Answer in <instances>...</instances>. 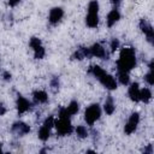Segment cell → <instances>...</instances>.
Segmentation results:
<instances>
[{
	"instance_id": "3",
	"label": "cell",
	"mask_w": 154,
	"mask_h": 154,
	"mask_svg": "<svg viewBox=\"0 0 154 154\" xmlns=\"http://www.w3.org/2000/svg\"><path fill=\"white\" fill-rule=\"evenodd\" d=\"M54 125L57 128V131L59 135H67L72 131V126H71V123L69 120V118H63L60 117L59 120H54Z\"/></svg>"
},
{
	"instance_id": "15",
	"label": "cell",
	"mask_w": 154,
	"mask_h": 154,
	"mask_svg": "<svg viewBox=\"0 0 154 154\" xmlns=\"http://www.w3.org/2000/svg\"><path fill=\"white\" fill-rule=\"evenodd\" d=\"M85 22H87V25H88V26H90V28H96L97 24H99V17H97V14L88 13Z\"/></svg>"
},
{
	"instance_id": "20",
	"label": "cell",
	"mask_w": 154,
	"mask_h": 154,
	"mask_svg": "<svg viewBox=\"0 0 154 154\" xmlns=\"http://www.w3.org/2000/svg\"><path fill=\"white\" fill-rule=\"evenodd\" d=\"M78 103L76 102V101H71L70 102V105L66 107V111H67V113L71 116V114H76L77 112H78Z\"/></svg>"
},
{
	"instance_id": "9",
	"label": "cell",
	"mask_w": 154,
	"mask_h": 154,
	"mask_svg": "<svg viewBox=\"0 0 154 154\" xmlns=\"http://www.w3.org/2000/svg\"><path fill=\"white\" fill-rule=\"evenodd\" d=\"M30 106H31L30 102H29L25 97L18 95V99H17V109H18V113H19V114L26 112V111L30 108Z\"/></svg>"
},
{
	"instance_id": "2",
	"label": "cell",
	"mask_w": 154,
	"mask_h": 154,
	"mask_svg": "<svg viewBox=\"0 0 154 154\" xmlns=\"http://www.w3.org/2000/svg\"><path fill=\"white\" fill-rule=\"evenodd\" d=\"M100 116H101V109L97 103L89 106L84 112V119L89 125H93L100 118Z\"/></svg>"
},
{
	"instance_id": "7",
	"label": "cell",
	"mask_w": 154,
	"mask_h": 154,
	"mask_svg": "<svg viewBox=\"0 0 154 154\" xmlns=\"http://www.w3.org/2000/svg\"><path fill=\"white\" fill-rule=\"evenodd\" d=\"M63 16H64L63 8H60V7H54V8H52L51 12H49V22H51L52 24H57V23L63 18Z\"/></svg>"
},
{
	"instance_id": "23",
	"label": "cell",
	"mask_w": 154,
	"mask_h": 154,
	"mask_svg": "<svg viewBox=\"0 0 154 154\" xmlns=\"http://www.w3.org/2000/svg\"><path fill=\"white\" fill-rule=\"evenodd\" d=\"M119 81L122 84H128L129 83V75L128 72H119Z\"/></svg>"
},
{
	"instance_id": "28",
	"label": "cell",
	"mask_w": 154,
	"mask_h": 154,
	"mask_svg": "<svg viewBox=\"0 0 154 154\" xmlns=\"http://www.w3.org/2000/svg\"><path fill=\"white\" fill-rule=\"evenodd\" d=\"M111 2H112V4H113V5H114V6H116V7H114V8H117V7H118V6H119V4H120V0H112V1H111Z\"/></svg>"
},
{
	"instance_id": "14",
	"label": "cell",
	"mask_w": 154,
	"mask_h": 154,
	"mask_svg": "<svg viewBox=\"0 0 154 154\" xmlns=\"http://www.w3.org/2000/svg\"><path fill=\"white\" fill-rule=\"evenodd\" d=\"M32 96H34L35 102H38V103L46 102V101L48 100V95H47V93L43 91V90H36V91L32 94Z\"/></svg>"
},
{
	"instance_id": "8",
	"label": "cell",
	"mask_w": 154,
	"mask_h": 154,
	"mask_svg": "<svg viewBox=\"0 0 154 154\" xmlns=\"http://www.w3.org/2000/svg\"><path fill=\"white\" fill-rule=\"evenodd\" d=\"M140 28H141V30L147 35V38H148V41H153V37H154V31H153V28H152V25L150 24H148L144 19H141V22H140Z\"/></svg>"
},
{
	"instance_id": "4",
	"label": "cell",
	"mask_w": 154,
	"mask_h": 154,
	"mask_svg": "<svg viewBox=\"0 0 154 154\" xmlns=\"http://www.w3.org/2000/svg\"><path fill=\"white\" fill-rule=\"evenodd\" d=\"M30 47L34 49V55L36 59H41L45 55V48L41 45V41L37 37H31L30 38Z\"/></svg>"
},
{
	"instance_id": "26",
	"label": "cell",
	"mask_w": 154,
	"mask_h": 154,
	"mask_svg": "<svg viewBox=\"0 0 154 154\" xmlns=\"http://www.w3.org/2000/svg\"><path fill=\"white\" fill-rule=\"evenodd\" d=\"M118 46H119V41H118L117 38H113L112 42H111V51L114 52V51L118 48Z\"/></svg>"
},
{
	"instance_id": "12",
	"label": "cell",
	"mask_w": 154,
	"mask_h": 154,
	"mask_svg": "<svg viewBox=\"0 0 154 154\" xmlns=\"http://www.w3.org/2000/svg\"><path fill=\"white\" fill-rule=\"evenodd\" d=\"M129 96L135 102L140 101V88H138V83H132L129 87Z\"/></svg>"
},
{
	"instance_id": "19",
	"label": "cell",
	"mask_w": 154,
	"mask_h": 154,
	"mask_svg": "<svg viewBox=\"0 0 154 154\" xmlns=\"http://www.w3.org/2000/svg\"><path fill=\"white\" fill-rule=\"evenodd\" d=\"M48 137H49V129L43 125L38 130V138L42 140V141H46V140H48Z\"/></svg>"
},
{
	"instance_id": "25",
	"label": "cell",
	"mask_w": 154,
	"mask_h": 154,
	"mask_svg": "<svg viewBox=\"0 0 154 154\" xmlns=\"http://www.w3.org/2000/svg\"><path fill=\"white\" fill-rule=\"evenodd\" d=\"M51 87H52L53 90H57V88L59 87V79H58V77H54V78L51 81Z\"/></svg>"
},
{
	"instance_id": "10",
	"label": "cell",
	"mask_w": 154,
	"mask_h": 154,
	"mask_svg": "<svg viewBox=\"0 0 154 154\" xmlns=\"http://www.w3.org/2000/svg\"><path fill=\"white\" fill-rule=\"evenodd\" d=\"M89 51H90V55H94V57H97V58H105V57H106V51H105V48H103L101 45H99V43L93 45V46L89 48Z\"/></svg>"
},
{
	"instance_id": "13",
	"label": "cell",
	"mask_w": 154,
	"mask_h": 154,
	"mask_svg": "<svg viewBox=\"0 0 154 154\" xmlns=\"http://www.w3.org/2000/svg\"><path fill=\"white\" fill-rule=\"evenodd\" d=\"M120 18V13L118 12L117 8H113L108 14H107V25L112 26L113 24H116V22H118V19Z\"/></svg>"
},
{
	"instance_id": "11",
	"label": "cell",
	"mask_w": 154,
	"mask_h": 154,
	"mask_svg": "<svg viewBox=\"0 0 154 154\" xmlns=\"http://www.w3.org/2000/svg\"><path fill=\"white\" fill-rule=\"evenodd\" d=\"M12 131L16 132L17 135H24V134H28L30 131V128L29 125L24 124V123H14L13 126H12Z\"/></svg>"
},
{
	"instance_id": "24",
	"label": "cell",
	"mask_w": 154,
	"mask_h": 154,
	"mask_svg": "<svg viewBox=\"0 0 154 154\" xmlns=\"http://www.w3.org/2000/svg\"><path fill=\"white\" fill-rule=\"evenodd\" d=\"M43 125L46 126V128H48V129H51L53 125H54V118L52 117V116H49L46 120H45V123H43Z\"/></svg>"
},
{
	"instance_id": "18",
	"label": "cell",
	"mask_w": 154,
	"mask_h": 154,
	"mask_svg": "<svg viewBox=\"0 0 154 154\" xmlns=\"http://www.w3.org/2000/svg\"><path fill=\"white\" fill-rule=\"evenodd\" d=\"M150 99H152V91L148 88L140 90V100H142L143 102H148Z\"/></svg>"
},
{
	"instance_id": "5",
	"label": "cell",
	"mask_w": 154,
	"mask_h": 154,
	"mask_svg": "<svg viewBox=\"0 0 154 154\" xmlns=\"http://www.w3.org/2000/svg\"><path fill=\"white\" fill-rule=\"evenodd\" d=\"M138 122H140V116H138V113H132V114L130 116L128 123L125 124V128H124L125 134L130 135L131 132H134L135 129H136V126H137V124H138Z\"/></svg>"
},
{
	"instance_id": "17",
	"label": "cell",
	"mask_w": 154,
	"mask_h": 154,
	"mask_svg": "<svg viewBox=\"0 0 154 154\" xmlns=\"http://www.w3.org/2000/svg\"><path fill=\"white\" fill-rule=\"evenodd\" d=\"M103 108H105V112H106L107 114H112V113L114 112L116 106H114V103H113V99H112L111 96L107 97V100L105 101V106H103Z\"/></svg>"
},
{
	"instance_id": "16",
	"label": "cell",
	"mask_w": 154,
	"mask_h": 154,
	"mask_svg": "<svg viewBox=\"0 0 154 154\" xmlns=\"http://www.w3.org/2000/svg\"><path fill=\"white\" fill-rule=\"evenodd\" d=\"M89 73H91V75H94L97 79L103 75V73H106L105 72V70L102 69V67H100V66H97V65H94V66H90L89 67Z\"/></svg>"
},
{
	"instance_id": "6",
	"label": "cell",
	"mask_w": 154,
	"mask_h": 154,
	"mask_svg": "<svg viewBox=\"0 0 154 154\" xmlns=\"http://www.w3.org/2000/svg\"><path fill=\"white\" fill-rule=\"evenodd\" d=\"M99 81L102 83L103 87H106V88L109 89V90H113V89L117 88V82H116V79H114L111 75H108V73H103V75L99 78Z\"/></svg>"
},
{
	"instance_id": "30",
	"label": "cell",
	"mask_w": 154,
	"mask_h": 154,
	"mask_svg": "<svg viewBox=\"0 0 154 154\" xmlns=\"http://www.w3.org/2000/svg\"><path fill=\"white\" fill-rule=\"evenodd\" d=\"M4 78H5L6 81H8V79L11 78V73H8V72H4Z\"/></svg>"
},
{
	"instance_id": "22",
	"label": "cell",
	"mask_w": 154,
	"mask_h": 154,
	"mask_svg": "<svg viewBox=\"0 0 154 154\" xmlns=\"http://www.w3.org/2000/svg\"><path fill=\"white\" fill-rule=\"evenodd\" d=\"M76 134H77L81 138H83V137H87V136H88V130H87L85 126L79 125V126L76 128Z\"/></svg>"
},
{
	"instance_id": "21",
	"label": "cell",
	"mask_w": 154,
	"mask_h": 154,
	"mask_svg": "<svg viewBox=\"0 0 154 154\" xmlns=\"http://www.w3.org/2000/svg\"><path fill=\"white\" fill-rule=\"evenodd\" d=\"M97 11H99V2L96 0H93L89 2V6H88V12L89 13H94V14H97Z\"/></svg>"
},
{
	"instance_id": "1",
	"label": "cell",
	"mask_w": 154,
	"mask_h": 154,
	"mask_svg": "<svg viewBox=\"0 0 154 154\" xmlns=\"http://www.w3.org/2000/svg\"><path fill=\"white\" fill-rule=\"evenodd\" d=\"M136 65V55L132 48L125 47L120 51L119 59L117 61V69L119 72H129Z\"/></svg>"
},
{
	"instance_id": "29",
	"label": "cell",
	"mask_w": 154,
	"mask_h": 154,
	"mask_svg": "<svg viewBox=\"0 0 154 154\" xmlns=\"http://www.w3.org/2000/svg\"><path fill=\"white\" fill-rule=\"evenodd\" d=\"M5 112H6V108L0 103V116H2V114H5Z\"/></svg>"
},
{
	"instance_id": "31",
	"label": "cell",
	"mask_w": 154,
	"mask_h": 154,
	"mask_svg": "<svg viewBox=\"0 0 154 154\" xmlns=\"http://www.w3.org/2000/svg\"><path fill=\"white\" fill-rule=\"evenodd\" d=\"M0 152H1V144H0Z\"/></svg>"
},
{
	"instance_id": "27",
	"label": "cell",
	"mask_w": 154,
	"mask_h": 154,
	"mask_svg": "<svg viewBox=\"0 0 154 154\" xmlns=\"http://www.w3.org/2000/svg\"><path fill=\"white\" fill-rule=\"evenodd\" d=\"M19 1L20 0H8V4H10V6H16Z\"/></svg>"
}]
</instances>
